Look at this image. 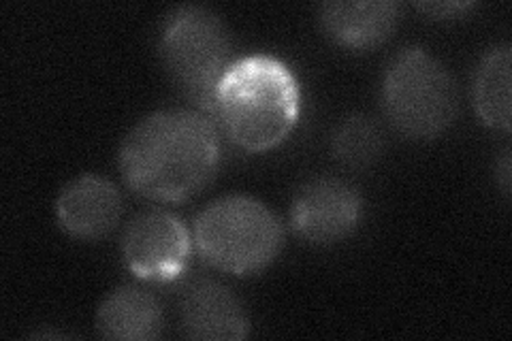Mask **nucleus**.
Masks as SVG:
<instances>
[{"label": "nucleus", "instance_id": "1", "mask_svg": "<svg viewBox=\"0 0 512 341\" xmlns=\"http://www.w3.org/2000/svg\"><path fill=\"white\" fill-rule=\"evenodd\" d=\"M218 126L195 107H169L141 118L120 143L124 184L152 203H184L220 169Z\"/></svg>", "mask_w": 512, "mask_h": 341}, {"label": "nucleus", "instance_id": "2", "mask_svg": "<svg viewBox=\"0 0 512 341\" xmlns=\"http://www.w3.org/2000/svg\"><path fill=\"white\" fill-rule=\"evenodd\" d=\"M301 86L276 56L250 54L233 60L214 92V124L246 152H267L297 126Z\"/></svg>", "mask_w": 512, "mask_h": 341}, {"label": "nucleus", "instance_id": "3", "mask_svg": "<svg viewBox=\"0 0 512 341\" xmlns=\"http://www.w3.org/2000/svg\"><path fill=\"white\" fill-rule=\"evenodd\" d=\"M195 252L220 273H261L284 248V224L263 201L250 194H222L192 222Z\"/></svg>", "mask_w": 512, "mask_h": 341}, {"label": "nucleus", "instance_id": "4", "mask_svg": "<svg viewBox=\"0 0 512 341\" xmlns=\"http://www.w3.org/2000/svg\"><path fill=\"white\" fill-rule=\"evenodd\" d=\"M231 30L222 15L207 5H178L158 26L156 54L160 67L192 107L214 122V92L231 64Z\"/></svg>", "mask_w": 512, "mask_h": 341}, {"label": "nucleus", "instance_id": "5", "mask_svg": "<svg viewBox=\"0 0 512 341\" xmlns=\"http://www.w3.org/2000/svg\"><path fill=\"white\" fill-rule=\"evenodd\" d=\"M384 118L412 141H431L459 116V88L446 64L421 45L399 50L382 75Z\"/></svg>", "mask_w": 512, "mask_h": 341}, {"label": "nucleus", "instance_id": "6", "mask_svg": "<svg viewBox=\"0 0 512 341\" xmlns=\"http://www.w3.org/2000/svg\"><path fill=\"white\" fill-rule=\"evenodd\" d=\"M126 269L146 282H175L186 273L195 239L186 222L163 207L141 211L120 239Z\"/></svg>", "mask_w": 512, "mask_h": 341}, {"label": "nucleus", "instance_id": "7", "mask_svg": "<svg viewBox=\"0 0 512 341\" xmlns=\"http://www.w3.org/2000/svg\"><path fill=\"white\" fill-rule=\"evenodd\" d=\"M365 214L361 190L338 175L301 184L291 201V229L312 246H335L355 233Z\"/></svg>", "mask_w": 512, "mask_h": 341}, {"label": "nucleus", "instance_id": "8", "mask_svg": "<svg viewBox=\"0 0 512 341\" xmlns=\"http://www.w3.org/2000/svg\"><path fill=\"white\" fill-rule=\"evenodd\" d=\"M178 324L184 337L197 341H242L252 327L244 301L210 275H195L184 282Z\"/></svg>", "mask_w": 512, "mask_h": 341}, {"label": "nucleus", "instance_id": "9", "mask_svg": "<svg viewBox=\"0 0 512 341\" xmlns=\"http://www.w3.org/2000/svg\"><path fill=\"white\" fill-rule=\"evenodd\" d=\"M124 214L120 188L99 173H82L62 186L56 199V222L77 241H101L114 233Z\"/></svg>", "mask_w": 512, "mask_h": 341}, {"label": "nucleus", "instance_id": "10", "mask_svg": "<svg viewBox=\"0 0 512 341\" xmlns=\"http://www.w3.org/2000/svg\"><path fill=\"white\" fill-rule=\"evenodd\" d=\"M316 15L333 43L363 52L393 37L402 22V5L397 0H327Z\"/></svg>", "mask_w": 512, "mask_h": 341}, {"label": "nucleus", "instance_id": "11", "mask_svg": "<svg viewBox=\"0 0 512 341\" xmlns=\"http://www.w3.org/2000/svg\"><path fill=\"white\" fill-rule=\"evenodd\" d=\"M94 327L103 339L154 341L165 331L163 303L148 288L118 286L101 301Z\"/></svg>", "mask_w": 512, "mask_h": 341}, {"label": "nucleus", "instance_id": "12", "mask_svg": "<svg viewBox=\"0 0 512 341\" xmlns=\"http://www.w3.org/2000/svg\"><path fill=\"white\" fill-rule=\"evenodd\" d=\"M472 105L476 116L495 131L512 126V45L495 43L480 56L472 75Z\"/></svg>", "mask_w": 512, "mask_h": 341}, {"label": "nucleus", "instance_id": "13", "mask_svg": "<svg viewBox=\"0 0 512 341\" xmlns=\"http://www.w3.org/2000/svg\"><path fill=\"white\" fill-rule=\"evenodd\" d=\"M384 131L370 113H350L335 124L331 133V154L348 169H367L384 154Z\"/></svg>", "mask_w": 512, "mask_h": 341}, {"label": "nucleus", "instance_id": "14", "mask_svg": "<svg viewBox=\"0 0 512 341\" xmlns=\"http://www.w3.org/2000/svg\"><path fill=\"white\" fill-rule=\"evenodd\" d=\"M414 9H419L425 13L429 20H457L463 18L468 11L476 9V3H470V0H431V3H414Z\"/></svg>", "mask_w": 512, "mask_h": 341}, {"label": "nucleus", "instance_id": "15", "mask_svg": "<svg viewBox=\"0 0 512 341\" xmlns=\"http://www.w3.org/2000/svg\"><path fill=\"white\" fill-rule=\"evenodd\" d=\"M512 162H510V152L506 150L502 158L495 162V177H498V184L506 197H510V177H512Z\"/></svg>", "mask_w": 512, "mask_h": 341}]
</instances>
